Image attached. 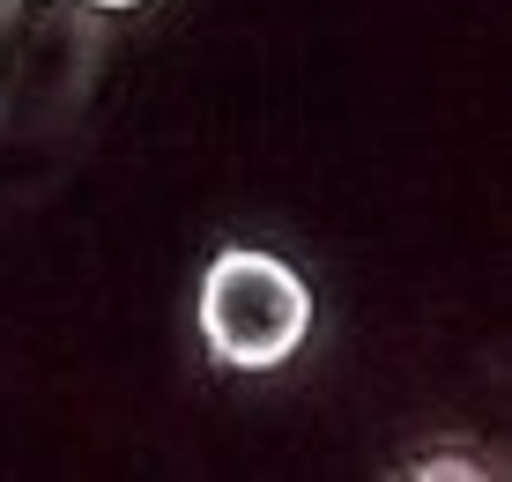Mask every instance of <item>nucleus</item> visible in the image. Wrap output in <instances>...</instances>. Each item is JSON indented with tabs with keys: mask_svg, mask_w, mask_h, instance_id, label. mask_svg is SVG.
Listing matches in <instances>:
<instances>
[{
	"mask_svg": "<svg viewBox=\"0 0 512 482\" xmlns=\"http://www.w3.org/2000/svg\"><path fill=\"white\" fill-rule=\"evenodd\" d=\"M312 334V290L290 260L231 245L201 275V342L231 371H275Z\"/></svg>",
	"mask_w": 512,
	"mask_h": 482,
	"instance_id": "obj_1",
	"label": "nucleus"
},
{
	"mask_svg": "<svg viewBox=\"0 0 512 482\" xmlns=\"http://www.w3.org/2000/svg\"><path fill=\"white\" fill-rule=\"evenodd\" d=\"M82 8H141V0H82Z\"/></svg>",
	"mask_w": 512,
	"mask_h": 482,
	"instance_id": "obj_2",
	"label": "nucleus"
}]
</instances>
